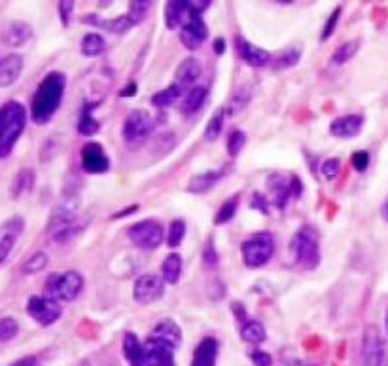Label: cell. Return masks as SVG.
Instances as JSON below:
<instances>
[{
	"instance_id": "obj_1",
	"label": "cell",
	"mask_w": 388,
	"mask_h": 366,
	"mask_svg": "<svg viewBox=\"0 0 388 366\" xmlns=\"http://www.w3.org/2000/svg\"><path fill=\"white\" fill-rule=\"evenodd\" d=\"M65 86L66 78L63 73H53L46 74L44 80L38 84L35 97H32V103H30V118L32 122L44 125L48 124L55 112L61 107L63 95H65Z\"/></svg>"
},
{
	"instance_id": "obj_2",
	"label": "cell",
	"mask_w": 388,
	"mask_h": 366,
	"mask_svg": "<svg viewBox=\"0 0 388 366\" xmlns=\"http://www.w3.org/2000/svg\"><path fill=\"white\" fill-rule=\"evenodd\" d=\"M27 125V110L17 101H8L0 107V160H4L14 150Z\"/></svg>"
},
{
	"instance_id": "obj_3",
	"label": "cell",
	"mask_w": 388,
	"mask_h": 366,
	"mask_svg": "<svg viewBox=\"0 0 388 366\" xmlns=\"http://www.w3.org/2000/svg\"><path fill=\"white\" fill-rule=\"evenodd\" d=\"M84 289V277L78 271L52 273L44 283V296L55 302H72Z\"/></svg>"
},
{
	"instance_id": "obj_4",
	"label": "cell",
	"mask_w": 388,
	"mask_h": 366,
	"mask_svg": "<svg viewBox=\"0 0 388 366\" xmlns=\"http://www.w3.org/2000/svg\"><path fill=\"white\" fill-rule=\"evenodd\" d=\"M154 116H152L148 110H131V112L127 114V118H125L124 129H122L125 145H127V147H140V145L154 133Z\"/></svg>"
},
{
	"instance_id": "obj_5",
	"label": "cell",
	"mask_w": 388,
	"mask_h": 366,
	"mask_svg": "<svg viewBox=\"0 0 388 366\" xmlns=\"http://www.w3.org/2000/svg\"><path fill=\"white\" fill-rule=\"evenodd\" d=\"M242 260L249 268H262L275 255V239L267 232H260L242 243Z\"/></svg>"
},
{
	"instance_id": "obj_6",
	"label": "cell",
	"mask_w": 388,
	"mask_h": 366,
	"mask_svg": "<svg viewBox=\"0 0 388 366\" xmlns=\"http://www.w3.org/2000/svg\"><path fill=\"white\" fill-rule=\"evenodd\" d=\"M292 249L293 260L298 262L300 268L303 270H315L318 262H320V249L316 243L315 235L307 232V230H300L295 237L292 239Z\"/></svg>"
},
{
	"instance_id": "obj_7",
	"label": "cell",
	"mask_w": 388,
	"mask_h": 366,
	"mask_svg": "<svg viewBox=\"0 0 388 366\" xmlns=\"http://www.w3.org/2000/svg\"><path fill=\"white\" fill-rule=\"evenodd\" d=\"M127 235L137 247L144 250H154L157 249L159 245L165 239V232H163V226L155 220H140V222H135L129 230H127Z\"/></svg>"
},
{
	"instance_id": "obj_8",
	"label": "cell",
	"mask_w": 388,
	"mask_h": 366,
	"mask_svg": "<svg viewBox=\"0 0 388 366\" xmlns=\"http://www.w3.org/2000/svg\"><path fill=\"white\" fill-rule=\"evenodd\" d=\"M163 294H165V281L162 275H155V273H146L135 281L133 286V298L140 306H150L154 302L162 300Z\"/></svg>"
},
{
	"instance_id": "obj_9",
	"label": "cell",
	"mask_w": 388,
	"mask_h": 366,
	"mask_svg": "<svg viewBox=\"0 0 388 366\" xmlns=\"http://www.w3.org/2000/svg\"><path fill=\"white\" fill-rule=\"evenodd\" d=\"M27 313L42 327H50L63 313V309L59 306V302L48 298V296H30L27 302Z\"/></svg>"
},
{
	"instance_id": "obj_10",
	"label": "cell",
	"mask_w": 388,
	"mask_h": 366,
	"mask_svg": "<svg viewBox=\"0 0 388 366\" xmlns=\"http://www.w3.org/2000/svg\"><path fill=\"white\" fill-rule=\"evenodd\" d=\"M385 344L377 327L369 324L362 338V366H382Z\"/></svg>"
},
{
	"instance_id": "obj_11",
	"label": "cell",
	"mask_w": 388,
	"mask_h": 366,
	"mask_svg": "<svg viewBox=\"0 0 388 366\" xmlns=\"http://www.w3.org/2000/svg\"><path fill=\"white\" fill-rule=\"evenodd\" d=\"M208 37V29H206L205 21L201 19V15H193L188 10V17L184 19L182 27H180V40L188 50H197L199 46L203 44Z\"/></svg>"
},
{
	"instance_id": "obj_12",
	"label": "cell",
	"mask_w": 388,
	"mask_h": 366,
	"mask_svg": "<svg viewBox=\"0 0 388 366\" xmlns=\"http://www.w3.org/2000/svg\"><path fill=\"white\" fill-rule=\"evenodd\" d=\"M81 167L89 175H103L110 167L108 156L99 143L89 140L81 148Z\"/></svg>"
},
{
	"instance_id": "obj_13",
	"label": "cell",
	"mask_w": 388,
	"mask_h": 366,
	"mask_svg": "<svg viewBox=\"0 0 388 366\" xmlns=\"http://www.w3.org/2000/svg\"><path fill=\"white\" fill-rule=\"evenodd\" d=\"M173 347L167 344H162L154 338H148L144 344V359L142 363L146 366H175V355H173Z\"/></svg>"
},
{
	"instance_id": "obj_14",
	"label": "cell",
	"mask_w": 388,
	"mask_h": 366,
	"mask_svg": "<svg viewBox=\"0 0 388 366\" xmlns=\"http://www.w3.org/2000/svg\"><path fill=\"white\" fill-rule=\"evenodd\" d=\"M23 228H25V220L21 217H14L0 226V262H4L12 253L15 241L23 234Z\"/></svg>"
},
{
	"instance_id": "obj_15",
	"label": "cell",
	"mask_w": 388,
	"mask_h": 366,
	"mask_svg": "<svg viewBox=\"0 0 388 366\" xmlns=\"http://www.w3.org/2000/svg\"><path fill=\"white\" fill-rule=\"evenodd\" d=\"M203 73V66L199 63V59L195 57H186L178 65L175 73V84L188 93L191 88H195V82L199 80V76Z\"/></svg>"
},
{
	"instance_id": "obj_16",
	"label": "cell",
	"mask_w": 388,
	"mask_h": 366,
	"mask_svg": "<svg viewBox=\"0 0 388 366\" xmlns=\"http://www.w3.org/2000/svg\"><path fill=\"white\" fill-rule=\"evenodd\" d=\"M364 118L358 114H347V116L336 118L330 124V133L337 139H352L362 131Z\"/></svg>"
},
{
	"instance_id": "obj_17",
	"label": "cell",
	"mask_w": 388,
	"mask_h": 366,
	"mask_svg": "<svg viewBox=\"0 0 388 366\" xmlns=\"http://www.w3.org/2000/svg\"><path fill=\"white\" fill-rule=\"evenodd\" d=\"M150 338H154L157 342L167 344L168 347L176 349L180 345V342H182V330H180V327L173 319H163V321L155 324Z\"/></svg>"
},
{
	"instance_id": "obj_18",
	"label": "cell",
	"mask_w": 388,
	"mask_h": 366,
	"mask_svg": "<svg viewBox=\"0 0 388 366\" xmlns=\"http://www.w3.org/2000/svg\"><path fill=\"white\" fill-rule=\"evenodd\" d=\"M23 71V57L17 53H10L0 59V88H8L17 82Z\"/></svg>"
},
{
	"instance_id": "obj_19",
	"label": "cell",
	"mask_w": 388,
	"mask_h": 366,
	"mask_svg": "<svg viewBox=\"0 0 388 366\" xmlns=\"http://www.w3.org/2000/svg\"><path fill=\"white\" fill-rule=\"evenodd\" d=\"M32 37V29H30L29 23L25 21H14L8 25L6 29L2 30V42L10 48H19L27 40H30Z\"/></svg>"
},
{
	"instance_id": "obj_20",
	"label": "cell",
	"mask_w": 388,
	"mask_h": 366,
	"mask_svg": "<svg viewBox=\"0 0 388 366\" xmlns=\"http://www.w3.org/2000/svg\"><path fill=\"white\" fill-rule=\"evenodd\" d=\"M237 48H239V55H241L250 66H265L271 61L269 52H265L264 48L250 44L244 38H237Z\"/></svg>"
},
{
	"instance_id": "obj_21",
	"label": "cell",
	"mask_w": 388,
	"mask_h": 366,
	"mask_svg": "<svg viewBox=\"0 0 388 366\" xmlns=\"http://www.w3.org/2000/svg\"><path fill=\"white\" fill-rule=\"evenodd\" d=\"M218 357V342L214 338H203L193 353L191 366H214Z\"/></svg>"
},
{
	"instance_id": "obj_22",
	"label": "cell",
	"mask_w": 388,
	"mask_h": 366,
	"mask_svg": "<svg viewBox=\"0 0 388 366\" xmlns=\"http://www.w3.org/2000/svg\"><path fill=\"white\" fill-rule=\"evenodd\" d=\"M84 23L99 25L101 29L108 30L112 35H124V33H127V30L135 25V21L129 17V14L119 15V17H112V19H106V21H97L95 15H88V17H84Z\"/></svg>"
},
{
	"instance_id": "obj_23",
	"label": "cell",
	"mask_w": 388,
	"mask_h": 366,
	"mask_svg": "<svg viewBox=\"0 0 388 366\" xmlns=\"http://www.w3.org/2000/svg\"><path fill=\"white\" fill-rule=\"evenodd\" d=\"M206 101V88L203 86H195L191 88L186 95H184L182 101V114L184 116H191L195 114L199 110L203 109V104Z\"/></svg>"
},
{
	"instance_id": "obj_24",
	"label": "cell",
	"mask_w": 388,
	"mask_h": 366,
	"mask_svg": "<svg viewBox=\"0 0 388 366\" xmlns=\"http://www.w3.org/2000/svg\"><path fill=\"white\" fill-rule=\"evenodd\" d=\"M180 273H182V257L176 255V253H171L162 264L163 281L168 285H176L178 279H180Z\"/></svg>"
},
{
	"instance_id": "obj_25",
	"label": "cell",
	"mask_w": 388,
	"mask_h": 366,
	"mask_svg": "<svg viewBox=\"0 0 388 366\" xmlns=\"http://www.w3.org/2000/svg\"><path fill=\"white\" fill-rule=\"evenodd\" d=\"M224 175V171H205L201 175L191 176V181L188 183V190L195 192V194H203V192L211 190L214 184L218 183Z\"/></svg>"
},
{
	"instance_id": "obj_26",
	"label": "cell",
	"mask_w": 388,
	"mask_h": 366,
	"mask_svg": "<svg viewBox=\"0 0 388 366\" xmlns=\"http://www.w3.org/2000/svg\"><path fill=\"white\" fill-rule=\"evenodd\" d=\"M182 95H186V91L173 82L168 88L157 91V93L152 97V104L157 107V109H168V107H173V104H175Z\"/></svg>"
},
{
	"instance_id": "obj_27",
	"label": "cell",
	"mask_w": 388,
	"mask_h": 366,
	"mask_svg": "<svg viewBox=\"0 0 388 366\" xmlns=\"http://www.w3.org/2000/svg\"><path fill=\"white\" fill-rule=\"evenodd\" d=\"M269 188L273 190V203L282 209V207L286 205L288 198H290L292 186L288 184V181H286L284 176L275 175L269 179Z\"/></svg>"
},
{
	"instance_id": "obj_28",
	"label": "cell",
	"mask_w": 388,
	"mask_h": 366,
	"mask_svg": "<svg viewBox=\"0 0 388 366\" xmlns=\"http://www.w3.org/2000/svg\"><path fill=\"white\" fill-rule=\"evenodd\" d=\"M186 17H188L186 0H182V2H168L167 6H165V21H167L168 29L182 27V23Z\"/></svg>"
},
{
	"instance_id": "obj_29",
	"label": "cell",
	"mask_w": 388,
	"mask_h": 366,
	"mask_svg": "<svg viewBox=\"0 0 388 366\" xmlns=\"http://www.w3.org/2000/svg\"><path fill=\"white\" fill-rule=\"evenodd\" d=\"M124 355H125V359L131 360L133 365H135V363H142V359H144V345L140 344L137 334H133V332H125Z\"/></svg>"
},
{
	"instance_id": "obj_30",
	"label": "cell",
	"mask_w": 388,
	"mask_h": 366,
	"mask_svg": "<svg viewBox=\"0 0 388 366\" xmlns=\"http://www.w3.org/2000/svg\"><path fill=\"white\" fill-rule=\"evenodd\" d=\"M241 336L249 344H262L265 340L264 324L260 321H254V319H246L241 324Z\"/></svg>"
},
{
	"instance_id": "obj_31",
	"label": "cell",
	"mask_w": 388,
	"mask_h": 366,
	"mask_svg": "<svg viewBox=\"0 0 388 366\" xmlns=\"http://www.w3.org/2000/svg\"><path fill=\"white\" fill-rule=\"evenodd\" d=\"M80 48L86 57H97V55H101L106 50V42H104V38L99 33H89V35L81 38Z\"/></svg>"
},
{
	"instance_id": "obj_32",
	"label": "cell",
	"mask_w": 388,
	"mask_h": 366,
	"mask_svg": "<svg viewBox=\"0 0 388 366\" xmlns=\"http://www.w3.org/2000/svg\"><path fill=\"white\" fill-rule=\"evenodd\" d=\"M35 184V173L30 169H21L12 181V198H21L25 192H29Z\"/></svg>"
},
{
	"instance_id": "obj_33",
	"label": "cell",
	"mask_w": 388,
	"mask_h": 366,
	"mask_svg": "<svg viewBox=\"0 0 388 366\" xmlns=\"http://www.w3.org/2000/svg\"><path fill=\"white\" fill-rule=\"evenodd\" d=\"M360 48V40H349V42H343V44L337 48L333 55H331L330 63L336 66H341L345 63H349L356 53H358Z\"/></svg>"
},
{
	"instance_id": "obj_34",
	"label": "cell",
	"mask_w": 388,
	"mask_h": 366,
	"mask_svg": "<svg viewBox=\"0 0 388 366\" xmlns=\"http://www.w3.org/2000/svg\"><path fill=\"white\" fill-rule=\"evenodd\" d=\"M224 116H226V110L220 109L216 110V114L208 120L205 133H203V139H205L206 143H214V140L220 137L222 129H224Z\"/></svg>"
},
{
	"instance_id": "obj_35",
	"label": "cell",
	"mask_w": 388,
	"mask_h": 366,
	"mask_svg": "<svg viewBox=\"0 0 388 366\" xmlns=\"http://www.w3.org/2000/svg\"><path fill=\"white\" fill-rule=\"evenodd\" d=\"M301 57V48L300 46H292V48H286L284 52H280L275 59V68L282 71V68H290V66L298 65V61Z\"/></svg>"
},
{
	"instance_id": "obj_36",
	"label": "cell",
	"mask_w": 388,
	"mask_h": 366,
	"mask_svg": "<svg viewBox=\"0 0 388 366\" xmlns=\"http://www.w3.org/2000/svg\"><path fill=\"white\" fill-rule=\"evenodd\" d=\"M184 235H186V222L184 220H173L167 232V245L168 247H178L184 241Z\"/></svg>"
},
{
	"instance_id": "obj_37",
	"label": "cell",
	"mask_w": 388,
	"mask_h": 366,
	"mask_svg": "<svg viewBox=\"0 0 388 366\" xmlns=\"http://www.w3.org/2000/svg\"><path fill=\"white\" fill-rule=\"evenodd\" d=\"M46 266H48V255L40 250V253H35L27 262L23 264L21 271L27 273V275H32V273H38V271L44 270Z\"/></svg>"
},
{
	"instance_id": "obj_38",
	"label": "cell",
	"mask_w": 388,
	"mask_h": 366,
	"mask_svg": "<svg viewBox=\"0 0 388 366\" xmlns=\"http://www.w3.org/2000/svg\"><path fill=\"white\" fill-rule=\"evenodd\" d=\"M19 332V322L14 317H4L0 319V342H10L14 340Z\"/></svg>"
},
{
	"instance_id": "obj_39",
	"label": "cell",
	"mask_w": 388,
	"mask_h": 366,
	"mask_svg": "<svg viewBox=\"0 0 388 366\" xmlns=\"http://www.w3.org/2000/svg\"><path fill=\"white\" fill-rule=\"evenodd\" d=\"M78 131L84 135V137H93L97 131H99V122H97L93 114L86 110L84 114H81L80 122H78Z\"/></svg>"
},
{
	"instance_id": "obj_40",
	"label": "cell",
	"mask_w": 388,
	"mask_h": 366,
	"mask_svg": "<svg viewBox=\"0 0 388 366\" xmlns=\"http://www.w3.org/2000/svg\"><path fill=\"white\" fill-rule=\"evenodd\" d=\"M235 211H237V198L227 199L226 203L222 205L220 211L216 212V219H214V222H216V224H226V222H229V220L233 219Z\"/></svg>"
},
{
	"instance_id": "obj_41",
	"label": "cell",
	"mask_w": 388,
	"mask_h": 366,
	"mask_svg": "<svg viewBox=\"0 0 388 366\" xmlns=\"http://www.w3.org/2000/svg\"><path fill=\"white\" fill-rule=\"evenodd\" d=\"M244 140H246V135L242 131H239V129H235V131H231V135H229V139H227V152H229V156H237L239 152L242 150V147H244Z\"/></svg>"
},
{
	"instance_id": "obj_42",
	"label": "cell",
	"mask_w": 388,
	"mask_h": 366,
	"mask_svg": "<svg viewBox=\"0 0 388 366\" xmlns=\"http://www.w3.org/2000/svg\"><path fill=\"white\" fill-rule=\"evenodd\" d=\"M148 6H150V2H146V0H139V2H131V8H129V17H131L133 21H135V25L137 23L142 21V17H144V14H146Z\"/></svg>"
},
{
	"instance_id": "obj_43",
	"label": "cell",
	"mask_w": 388,
	"mask_h": 366,
	"mask_svg": "<svg viewBox=\"0 0 388 366\" xmlns=\"http://www.w3.org/2000/svg\"><path fill=\"white\" fill-rule=\"evenodd\" d=\"M339 169H341V163L337 158H330V160L324 161L322 165V175L326 181H333L337 175H339Z\"/></svg>"
},
{
	"instance_id": "obj_44",
	"label": "cell",
	"mask_w": 388,
	"mask_h": 366,
	"mask_svg": "<svg viewBox=\"0 0 388 366\" xmlns=\"http://www.w3.org/2000/svg\"><path fill=\"white\" fill-rule=\"evenodd\" d=\"M367 165H369V154H367L366 150H358V152L352 154V167L356 169L358 173H364Z\"/></svg>"
},
{
	"instance_id": "obj_45",
	"label": "cell",
	"mask_w": 388,
	"mask_h": 366,
	"mask_svg": "<svg viewBox=\"0 0 388 366\" xmlns=\"http://www.w3.org/2000/svg\"><path fill=\"white\" fill-rule=\"evenodd\" d=\"M339 15H341V8H336V10H333V14H331L330 17H328V21H326V27H324V30H322V40H328V38L331 37V33L336 30Z\"/></svg>"
},
{
	"instance_id": "obj_46",
	"label": "cell",
	"mask_w": 388,
	"mask_h": 366,
	"mask_svg": "<svg viewBox=\"0 0 388 366\" xmlns=\"http://www.w3.org/2000/svg\"><path fill=\"white\" fill-rule=\"evenodd\" d=\"M72 12H74L72 0H63V2H59V15H61L63 25H68V19H70V14H72Z\"/></svg>"
},
{
	"instance_id": "obj_47",
	"label": "cell",
	"mask_w": 388,
	"mask_h": 366,
	"mask_svg": "<svg viewBox=\"0 0 388 366\" xmlns=\"http://www.w3.org/2000/svg\"><path fill=\"white\" fill-rule=\"evenodd\" d=\"M250 359H252V363H254V365L256 366H271V357H269V355H267V353L265 351H252L250 353Z\"/></svg>"
},
{
	"instance_id": "obj_48",
	"label": "cell",
	"mask_w": 388,
	"mask_h": 366,
	"mask_svg": "<svg viewBox=\"0 0 388 366\" xmlns=\"http://www.w3.org/2000/svg\"><path fill=\"white\" fill-rule=\"evenodd\" d=\"M205 262L206 264H216L218 262V255H216V250H214V247H213V243L211 245H206V249H205Z\"/></svg>"
},
{
	"instance_id": "obj_49",
	"label": "cell",
	"mask_w": 388,
	"mask_h": 366,
	"mask_svg": "<svg viewBox=\"0 0 388 366\" xmlns=\"http://www.w3.org/2000/svg\"><path fill=\"white\" fill-rule=\"evenodd\" d=\"M38 360L35 359V357H25V359L17 360V363H14V365L10 366H37Z\"/></svg>"
},
{
	"instance_id": "obj_50",
	"label": "cell",
	"mask_w": 388,
	"mask_h": 366,
	"mask_svg": "<svg viewBox=\"0 0 388 366\" xmlns=\"http://www.w3.org/2000/svg\"><path fill=\"white\" fill-rule=\"evenodd\" d=\"M214 50H216L218 55H222V53L226 52V40H224V38H216V40H214Z\"/></svg>"
},
{
	"instance_id": "obj_51",
	"label": "cell",
	"mask_w": 388,
	"mask_h": 366,
	"mask_svg": "<svg viewBox=\"0 0 388 366\" xmlns=\"http://www.w3.org/2000/svg\"><path fill=\"white\" fill-rule=\"evenodd\" d=\"M133 93H137V84H135V82H131V84H129V86H127V88L124 89V91H122V95H124V97H131Z\"/></svg>"
},
{
	"instance_id": "obj_52",
	"label": "cell",
	"mask_w": 388,
	"mask_h": 366,
	"mask_svg": "<svg viewBox=\"0 0 388 366\" xmlns=\"http://www.w3.org/2000/svg\"><path fill=\"white\" fill-rule=\"evenodd\" d=\"M137 209H139V207L133 205V207H129V209H125V211L117 212V214H114V217H116V219H119V217H125V214H129V212H135V211H137Z\"/></svg>"
},
{
	"instance_id": "obj_53",
	"label": "cell",
	"mask_w": 388,
	"mask_h": 366,
	"mask_svg": "<svg viewBox=\"0 0 388 366\" xmlns=\"http://www.w3.org/2000/svg\"><path fill=\"white\" fill-rule=\"evenodd\" d=\"M381 214H382V219H385V220H387V222H388V198L385 199V203H382Z\"/></svg>"
},
{
	"instance_id": "obj_54",
	"label": "cell",
	"mask_w": 388,
	"mask_h": 366,
	"mask_svg": "<svg viewBox=\"0 0 388 366\" xmlns=\"http://www.w3.org/2000/svg\"><path fill=\"white\" fill-rule=\"evenodd\" d=\"M286 366H313V365H309L305 360H288V365Z\"/></svg>"
},
{
	"instance_id": "obj_55",
	"label": "cell",
	"mask_w": 388,
	"mask_h": 366,
	"mask_svg": "<svg viewBox=\"0 0 388 366\" xmlns=\"http://www.w3.org/2000/svg\"><path fill=\"white\" fill-rule=\"evenodd\" d=\"M131 366H144V363H135V365H131Z\"/></svg>"
},
{
	"instance_id": "obj_56",
	"label": "cell",
	"mask_w": 388,
	"mask_h": 366,
	"mask_svg": "<svg viewBox=\"0 0 388 366\" xmlns=\"http://www.w3.org/2000/svg\"><path fill=\"white\" fill-rule=\"evenodd\" d=\"M387 330H388V313H387Z\"/></svg>"
},
{
	"instance_id": "obj_57",
	"label": "cell",
	"mask_w": 388,
	"mask_h": 366,
	"mask_svg": "<svg viewBox=\"0 0 388 366\" xmlns=\"http://www.w3.org/2000/svg\"><path fill=\"white\" fill-rule=\"evenodd\" d=\"M81 366H88V365H81Z\"/></svg>"
}]
</instances>
